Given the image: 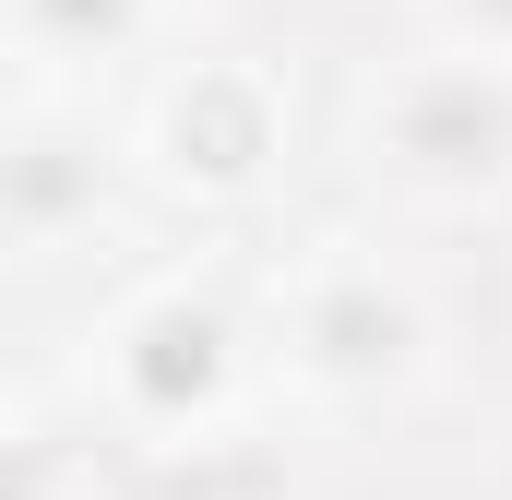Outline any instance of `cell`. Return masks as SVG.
<instances>
[{
	"instance_id": "obj_1",
	"label": "cell",
	"mask_w": 512,
	"mask_h": 500,
	"mask_svg": "<svg viewBox=\"0 0 512 500\" xmlns=\"http://www.w3.org/2000/svg\"><path fill=\"white\" fill-rule=\"evenodd\" d=\"M405 155H429V167H501L512 143V108L501 84H477V72H453V84H429V96H405Z\"/></svg>"
},
{
	"instance_id": "obj_2",
	"label": "cell",
	"mask_w": 512,
	"mask_h": 500,
	"mask_svg": "<svg viewBox=\"0 0 512 500\" xmlns=\"http://www.w3.org/2000/svg\"><path fill=\"white\" fill-rule=\"evenodd\" d=\"M477 12H512V0H477Z\"/></svg>"
}]
</instances>
